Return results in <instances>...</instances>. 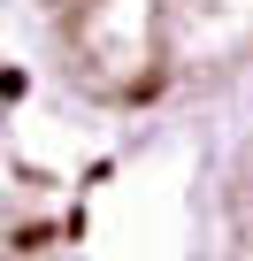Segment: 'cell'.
Segmentation results:
<instances>
[{"label":"cell","mask_w":253,"mask_h":261,"mask_svg":"<svg viewBox=\"0 0 253 261\" xmlns=\"http://www.w3.org/2000/svg\"><path fill=\"white\" fill-rule=\"evenodd\" d=\"M230 246L238 261H253V139L238 146V169H230Z\"/></svg>","instance_id":"cell-2"},{"label":"cell","mask_w":253,"mask_h":261,"mask_svg":"<svg viewBox=\"0 0 253 261\" xmlns=\"http://www.w3.org/2000/svg\"><path fill=\"white\" fill-rule=\"evenodd\" d=\"M0 253H8V246H0Z\"/></svg>","instance_id":"cell-3"},{"label":"cell","mask_w":253,"mask_h":261,"mask_svg":"<svg viewBox=\"0 0 253 261\" xmlns=\"http://www.w3.org/2000/svg\"><path fill=\"white\" fill-rule=\"evenodd\" d=\"M69 77L115 108L215 92L253 69V0H39Z\"/></svg>","instance_id":"cell-1"}]
</instances>
